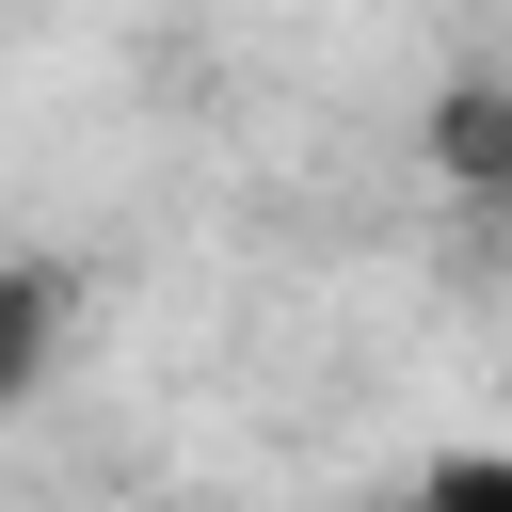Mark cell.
<instances>
[{"mask_svg":"<svg viewBox=\"0 0 512 512\" xmlns=\"http://www.w3.org/2000/svg\"><path fill=\"white\" fill-rule=\"evenodd\" d=\"M432 176L480 192V208H512V80H448L432 96Z\"/></svg>","mask_w":512,"mask_h":512,"instance_id":"6da1fadb","label":"cell"},{"mask_svg":"<svg viewBox=\"0 0 512 512\" xmlns=\"http://www.w3.org/2000/svg\"><path fill=\"white\" fill-rule=\"evenodd\" d=\"M48 352H64V272L48 256H0V400H32Z\"/></svg>","mask_w":512,"mask_h":512,"instance_id":"7a4b0ae2","label":"cell"},{"mask_svg":"<svg viewBox=\"0 0 512 512\" xmlns=\"http://www.w3.org/2000/svg\"><path fill=\"white\" fill-rule=\"evenodd\" d=\"M416 512H512V448H432L416 464Z\"/></svg>","mask_w":512,"mask_h":512,"instance_id":"3957f363","label":"cell"}]
</instances>
